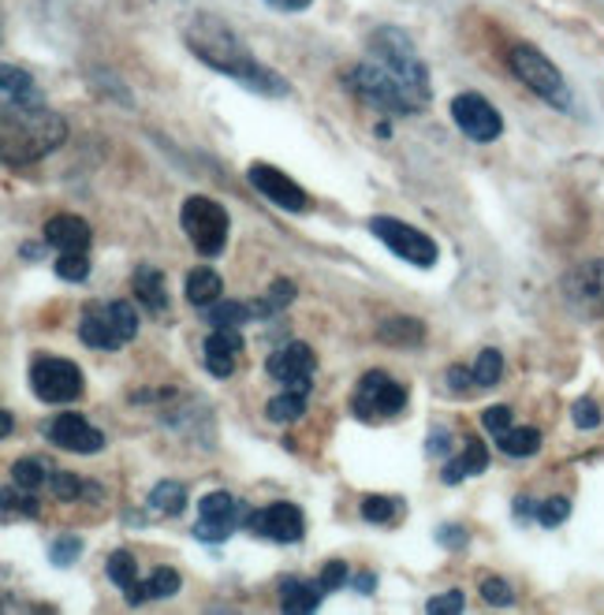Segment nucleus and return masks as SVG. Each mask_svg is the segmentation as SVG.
<instances>
[{"mask_svg":"<svg viewBox=\"0 0 604 615\" xmlns=\"http://www.w3.org/2000/svg\"><path fill=\"white\" fill-rule=\"evenodd\" d=\"M68 142V123L45 105L37 82L23 68L0 71V154L8 168H23L49 157Z\"/></svg>","mask_w":604,"mask_h":615,"instance_id":"obj_1","label":"nucleus"},{"mask_svg":"<svg viewBox=\"0 0 604 615\" xmlns=\"http://www.w3.org/2000/svg\"><path fill=\"white\" fill-rule=\"evenodd\" d=\"M183 42H187V49L205 64V68L228 75L232 82L261 93V98H288L291 93L284 75H277L272 68H266V64H258V56L247 49V42H243V37L235 34L221 15L198 12L191 23H187Z\"/></svg>","mask_w":604,"mask_h":615,"instance_id":"obj_2","label":"nucleus"},{"mask_svg":"<svg viewBox=\"0 0 604 615\" xmlns=\"http://www.w3.org/2000/svg\"><path fill=\"white\" fill-rule=\"evenodd\" d=\"M366 49H370L373 60H381L384 68H389L395 79L411 90L414 105L418 109L429 105V98H433L429 68H426V60L418 56V49H414V42L400 31V26H377V31L370 34V42H366Z\"/></svg>","mask_w":604,"mask_h":615,"instance_id":"obj_3","label":"nucleus"},{"mask_svg":"<svg viewBox=\"0 0 604 615\" xmlns=\"http://www.w3.org/2000/svg\"><path fill=\"white\" fill-rule=\"evenodd\" d=\"M344 82L362 105L384 112V116H414V112H422L418 105H414L411 90L403 87L381 60H373V56H366L362 64H355Z\"/></svg>","mask_w":604,"mask_h":615,"instance_id":"obj_4","label":"nucleus"},{"mask_svg":"<svg viewBox=\"0 0 604 615\" xmlns=\"http://www.w3.org/2000/svg\"><path fill=\"white\" fill-rule=\"evenodd\" d=\"M138 336V314L131 302H90L79 317V339L93 351H120Z\"/></svg>","mask_w":604,"mask_h":615,"instance_id":"obj_5","label":"nucleus"},{"mask_svg":"<svg viewBox=\"0 0 604 615\" xmlns=\"http://www.w3.org/2000/svg\"><path fill=\"white\" fill-rule=\"evenodd\" d=\"M507 64H512L515 79L523 82L526 90H534L537 98L545 101V105H552L560 112L574 109L568 79H563V71L556 68V64L541 49H534V45H515L512 56H507Z\"/></svg>","mask_w":604,"mask_h":615,"instance_id":"obj_6","label":"nucleus"},{"mask_svg":"<svg viewBox=\"0 0 604 615\" xmlns=\"http://www.w3.org/2000/svg\"><path fill=\"white\" fill-rule=\"evenodd\" d=\"M179 224H183V232H187V243H191L202 258H221L224 246H228L232 216L216 198L191 194L183 202V210H179Z\"/></svg>","mask_w":604,"mask_h":615,"instance_id":"obj_7","label":"nucleus"},{"mask_svg":"<svg viewBox=\"0 0 604 615\" xmlns=\"http://www.w3.org/2000/svg\"><path fill=\"white\" fill-rule=\"evenodd\" d=\"M351 411L358 422H389L407 411V388L395 381L392 373H384V369H370L355 388Z\"/></svg>","mask_w":604,"mask_h":615,"instance_id":"obj_8","label":"nucleus"},{"mask_svg":"<svg viewBox=\"0 0 604 615\" xmlns=\"http://www.w3.org/2000/svg\"><path fill=\"white\" fill-rule=\"evenodd\" d=\"M560 299L579 321H604V258L571 265L560 280Z\"/></svg>","mask_w":604,"mask_h":615,"instance_id":"obj_9","label":"nucleus"},{"mask_svg":"<svg viewBox=\"0 0 604 615\" xmlns=\"http://www.w3.org/2000/svg\"><path fill=\"white\" fill-rule=\"evenodd\" d=\"M31 392L42 403H56V406L75 403L87 392V377H82V369L68 362V358L42 355L31 362Z\"/></svg>","mask_w":604,"mask_h":615,"instance_id":"obj_10","label":"nucleus"},{"mask_svg":"<svg viewBox=\"0 0 604 615\" xmlns=\"http://www.w3.org/2000/svg\"><path fill=\"white\" fill-rule=\"evenodd\" d=\"M370 232L389 246L400 261H411V265H418V269H433V265L440 261V246L407 221H395V216H373Z\"/></svg>","mask_w":604,"mask_h":615,"instance_id":"obj_11","label":"nucleus"},{"mask_svg":"<svg viewBox=\"0 0 604 615\" xmlns=\"http://www.w3.org/2000/svg\"><path fill=\"white\" fill-rule=\"evenodd\" d=\"M250 511L243 507V500H235L232 492L216 489V492H205L202 500H198V523H194V537L198 541H228L235 534V526L247 523Z\"/></svg>","mask_w":604,"mask_h":615,"instance_id":"obj_12","label":"nucleus"},{"mask_svg":"<svg viewBox=\"0 0 604 615\" xmlns=\"http://www.w3.org/2000/svg\"><path fill=\"white\" fill-rule=\"evenodd\" d=\"M247 526L254 537H266V541H277V545H295L302 541V534H306V515H302L295 504L280 500V504L250 511Z\"/></svg>","mask_w":604,"mask_h":615,"instance_id":"obj_13","label":"nucleus"},{"mask_svg":"<svg viewBox=\"0 0 604 615\" xmlns=\"http://www.w3.org/2000/svg\"><path fill=\"white\" fill-rule=\"evenodd\" d=\"M451 120H456V127L470 142H478V146H485V142H496L500 131H504V120H500V112L489 105L481 93H459V98L451 101Z\"/></svg>","mask_w":604,"mask_h":615,"instance_id":"obj_14","label":"nucleus"},{"mask_svg":"<svg viewBox=\"0 0 604 615\" xmlns=\"http://www.w3.org/2000/svg\"><path fill=\"white\" fill-rule=\"evenodd\" d=\"M314 369H317V358L310 351V344H302V339H291V344L277 347L266 362V373L272 381H280L284 388H291V392H306V395H310V388H314L310 384Z\"/></svg>","mask_w":604,"mask_h":615,"instance_id":"obj_15","label":"nucleus"},{"mask_svg":"<svg viewBox=\"0 0 604 615\" xmlns=\"http://www.w3.org/2000/svg\"><path fill=\"white\" fill-rule=\"evenodd\" d=\"M247 176H250V187L258 194H266L277 210H288V213H306V205H310V198L306 191L291 179L288 172H280V168H272L266 165V160H254V165L247 168Z\"/></svg>","mask_w":604,"mask_h":615,"instance_id":"obj_16","label":"nucleus"},{"mask_svg":"<svg viewBox=\"0 0 604 615\" xmlns=\"http://www.w3.org/2000/svg\"><path fill=\"white\" fill-rule=\"evenodd\" d=\"M45 437H49L56 448L64 451H75V456H93V451L105 448V433L98 429V425H90L82 414H56V418L45 425Z\"/></svg>","mask_w":604,"mask_h":615,"instance_id":"obj_17","label":"nucleus"},{"mask_svg":"<svg viewBox=\"0 0 604 615\" xmlns=\"http://www.w3.org/2000/svg\"><path fill=\"white\" fill-rule=\"evenodd\" d=\"M239 351H243L239 328H213L202 344V362L213 377H232L235 362H239Z\"/></svg>","mask_w":604,"mask_h":615,"instance_id":"obj_18","label":"nucleus"},{"mask_svg":"<svg viewBox=\"0 0 604 615\" xmlns=\"http://www.w3.org/2000/svg\"><path fill=\"white\" fill-rule=\"evenodd\" d=\"M45 243H49L53 250H60V254H82V250H90L93 232H90V224L82 221V216L60 213V216H53V221L45 224Z\"/></svg>","mask_w":604,"mask_h":615,"instance_id":"obj_19","label":"nucleus"},{"mask_svg":"<svg viewBox=\"0 0 604 615\" xmlns=\"http://www.w3.org/2000/svg\"><path fill=\"white\" fill-rule=\"evenodd\" d=\"M481 470H489V448L481 444L474 433H467V440H462V451L456 459L445 462V470H440V478L448 481V485H459L462 478H474Z\"/></svg>","mask_w":604,"mask_h":615,"instance_id":"obj_20","label":"nucleus"},{"mask_svg":"<svg viewBox=\"0 0 604 615\" xmlns=\"http://www.w3.org/2000/svg\"><path fill=\"white\" fill-rule=\"evenodd\" d=\"M131 288H135V299L143 302L154 317L168 314V291H165V277H160V269H154V265H138L135 277H131Z\"/></svg>","mask_w":604,"mask_h":615,"instance_id":"obj_21","label":"nucleus"},{"mask_svg":"<svg viewBox=\"0 0 604 615\" xmlns=\"http://www.w3.org/2000/svg\"><path fill=\"white\" fill-rule=\"evenodd\" d=\"M321 601H325L321 579H284L280 585V608L284 612H314Z\"/></svg>","mask_w":604,"mask_h":615,"instance_id":"obj_22","label":"nucleus"},{"mask_svg":"<svg viewBox=\"0 0 604 615\" xmlns=\"http://www.w3.org/2000/svg\"><path fill=\"white\" fill-rule=\"evenodd\" d=\"M179 585H183V579H179L176 567H157L154 574H149L146 582H138L135 590L124 593L127 604H143V601H160V597H176Z\"/></svg>","mask_w":604,"mask_h":615,"instance_id":"obj_23","label":"nucleus"},{"mask_svg":"<svg viewBox=\"0 0 604 615\" xmlns=\"http://www.w3.org/2000/svg\"><path fill=\"white\" fill-rule=\"evenodd\" d=\"M224 299V280L216 277L213 269H194V272H187V302L198 310H205V306H213V302H221Z\"/></svg>","mask_w":604,"mask_h":615,"instance_id":"obj_24","label":"nucleus"},{"mask_svg":"<svg viewBox=\"0 0 604 615\" xmlns=\"http://www.w3.org/2000/svg\"><path fill=\"white\" fill-rule=\"evenodd\" d=\"M377 339L392 347H418L426 339V328H422L418 317H389L377 325Z\"/></svg>","mask_w":604,"mask_h":615,"instance_id":"obj_25","label":"nucleus"},{"mask_svg":"<svg viewBox=\"0 0 604 615\" xmlns=\"http://www.w3.org/2000/svg\"><path fill=\"white\" fill-rule=\"evenodd\" d=\"M496 448L504 451V456H512V459L537 456V448H541V433H537L534 425H512V429L496 437Z\"/></svg>","mask_w":604,"mask_h":615,"instance_id":"obj_26","label":"nucleus"},{"mask_svg":"<svg viewBox=\"0 0 604 615\" xmlns=\"http://www.w3.org/2000/svg\"><path fill=\"white\" fill-rule=\"evenodd\" d=\"M205 321H210L213 328H239V325H247V321H254V310H250V302H213V306H205L202 310Z\"/></svg>","mask_w":604,"mask_h":615,"instance_id":"obj_27","label":"nucleus"},{"mask_svg":"<svg viewBox=\"0 0 604 615\" xmlns=\"http://www.w3.org/2000/svg\"><path fill=\"white\" fill-rule=\"evenodd\" d=\"M187 507V489L179 485V481H157L154 492H149V511H157V515H183Z\"/></svg>","mask_w":604,"mask_h":615,"instance_id":"obj_28","label":"nucleus"},{"mask_svg":"<svg viewBox=\"0 0 604 615\" xmlns=\"http://www.w3.org/2000/svg\"><path fill=\"white\" fill-rule=\"evenodd\" d=\"M302 414H306V392H291V388H284L280 395H272V400L266 403V418L269 422H299Z\"/></svg>","mask_w":604,"mask_h":615,"instance_id":"obj_29","label":"nucleus"},{"mask_svg":"<svg viewBox=\"0 0 604 615\" xmlns=\"http://www.w3.org/2000/svg\"><path fill=\"white\" fill-rule=\"evenodd\" d=\"M291 299H295V283H291V280H277V283H272V288H269V295H266V299L250 302L254 321L277 317L280 310H288V306H291Z\"/></svg>","mask_w":604,"mask_h":615,"instance_id":"obj_30","label":"nucleus"},{"mask_svg":"<svg viewBox=\"0 0 604 615\" xmlns=\"http://www.w3.org/2000/svg\"><path fill=\"white\" fill-rule=\"evenodd\" d=\"M105 574H109V579L116 582L124 593H131V590L138 585V560L127 552V548H116V552H112L109 560H105Z\"/></svg>","mask_w":604,"mask_h":615,"instance_id":"obj_31","label":"nucleus"},{"mask_svg":"<svg viewBox=\"0 0 604 615\" xmlns=\"http://www.w3.org/2000/svg\"><path fill=\"white\" fill-rule=\"evenodd\" d=\"M400 515H403L400 496H366L362 500V518L373 526H392V523H400Z\"/></svg>","mask_w":604,"mask_h":615,"instance_id":"obj_32","label":"nucleus"},{"mask_svg":"<svg viewBox=\"0 0 604 615\" xmlns=\"http://www.w3.org/2000/svg\"><path fill=\"white\" fill-rule=\"evenodd\" d=\"M12 478H15V485H19V489L34 492V489L49 485V478H53V467H45L42 459H19L15 467H12Z\"/></svg>","mask_w":604,"mask_h":615,"instance_id":"obj_33","label":"nucleus"},{"mask_svg":"<svg viewBox=\"0 0 604 615\" xmlns=\"http://www.w3.org/2000/svg\"><path fill=\"white\" fill-rule=\"evenodd\" d=\"M500 373H504V355H500L496 347H485V351L478 355V362H474V384L478 388H493L500 381Z\"/></svg>","mask_w":604,"mask_h":615,"instance_id":"obj_34","label":"nucleus"},{"mask_svg":"<svg viewBox=\"0 0 604 615\" xmlns=\"http://www.w3.org/2000/svg\"><path fill=\"white\" fill-rule=\"evenodd\" d=\"M56 277L68 280V283H82L90 277V254L87 250L82 254H60V258H56Z\"/></svg>","mask_w":604,"mask_h":615,"instance_id":"obj_35","label":"nucleus"},{"mask_svg":"<svg viewBox=\"0 0 604 615\" xmlns=\"http://www.w3.org/2000/svg\"><path fill=\"white\" fill-rule=\"evenodd\" d=\"M49 489H53V496H56V500H64V504H71V500H79L90 485H87V481H82V478L68 474V470H56V467H53Z\"/></svg>","mask_w":604,"mask_h":615,"instance_id":"obj_36","label":"nucleus"},{"mask_svg":"<svg viewBox=\"0 0 604 615\" xmlns=\"http://www.w3.org/2000/svg\"><path fill=\"white\" fill-rule=\"evenodd\" d=\"M568 515H571V500L568 496H549L545 500L541 507H537V523L541 526H549V529H556L560 523H568Z\"/></svg>","mask_w":604,"mask_h":615,"instance_id":"obj_37","label":"nucleus"},{"mask_svg":"<svg viewBox=\"0 0 604 615\" xmlns=\"http://www.w3.org/2000/svg\"><path fill=\"white\" fill-rule=\"evenodd\" d=\"M79 552H82V541L75 534H64V537H56L53 541V563L56 567H68L79 560Z\"/></svg>","mask_w":604,"mask_h":615,"instance_id":"obj_38","label":"nucleus"},{"mask_svg":"<svg viewBox=\"0 0 604 615\" xmlns=\"http://www.w3.org/2000/svg\"><path fill=\"white\" fill-rule=\"evenodd\" d=\"M481 425H485L489 437H500V433L512 429V406H489L485 414H481Z\"/></svg>","mask_w":604,"mask_h":615,"instance_id":"obj_39","label":"nucleus"},{"mask_svg":"<svg viewBox=\"0 0 604 615\" xmlns=\"http://www.w3.org/2000/svg\"><path fill=\"white\" fill-rule=\"evenodd\" d=\"M481 597L489 604H496V608H507V604L515 601V593L504 579H481Z\"/></svg>","mask_w":604,"mask_h":615,"instance_id":"obj_40","label":"nucleus"},{"mask_svg":"<svg viewBox=\"0 0 604 615\" xmlns=\"http://www.w3.org/2000/svg\"><path fill=\"white\" fill-rule=\"evenodd\" d=\"M462 608H467V597H462V590H448V593H440V597H433L426 604V612H433V615H459Z\"/></svg>","mask_w":604,"mask_h":615,"instance_id":"obj_41","label":"nucleus"},{"mask_svg":"<svg viewBox=\"0 0 604 615\" xmlns=\"http://www.w3.org/2000/svg\"><path fill=\"white\" fill-rule=\"evenodd\" d=\"M571 422L579 425V429H597L601 425V406H597V400H579L574 403V411H571Z\"/></svg>","mask_w":604,"mask_h":615,"instance_id":"obj_42","label":"nucleus"},{"mask_svg":"<svg viewBox=\"0 0 604 615\" xmlns=\"http://www.w3.org/2000/svg\"><path fill=\"white\" fill-rule=\"evenodd\" d=\"M347 579H351V571H347L344 560L325 563V571H321V585H325V593H336L339 585H347Z\"/></svg>","mask_w":604,"mask_h":615,"instance_id":"obj_43","label":"nucleus"},{"mask_svg":"<svg viewBox=\"0 0 604 615\" xmlns=\"http://www.w3.org/2000/svg\"><path fill=\"white\" fill-rule=\"evenodd\" d=\"M470 381H474V369H462V366H451V369H448V388H451L456 395L474 392L478 384H470Z\"/></svg>","mask_w":604,"mask_h":615,"instance_id":"obj_44","label":"nucleus"},{"mask_svg":"<svg viewBox=\"0 0 604 615\" xmlns=\"http://www.w3.org/2000/svg\"><path fill=\"white\" fill-rule=\"evenodd\" d=\"M437 541L445 545V548H462V545L470 541V534L462 526H440L437 529Z\"/></svg>","mask_w":604,"mask_h":615,"instance_id":"obj_45","label":"nucleus"},{"mask_svg":"<svg viewBox=\"0 0 604 615\" xmlns=\"http://www.w3.org/2000/svg\"><path fill=\"white\" fill-rule=\"evenodd\" d=\"M451 451V433L440 425V429H433V437H429V456H448Z\"/></svg>","mask_w":604,"mask_h":615,"instance_id":"obj_46","label":"nucleus"},{"mask_svg":"<svg viewBox=\"0 0 604 615\" xmlns=\"http://www.w3.org/2000/svg\"><path fill=\"white\" fill-rule=\"evenodd\" d=\"M269 8H277V12H306L314 0H266Z\"/></svg>","mask_w":604,"mask_h":615,"instance_id":"obj_47","label":"nucleus"},{"mask_svg":"<svg viewBox=\"0 0 604 615\" xmlns=\"http://www.w3.org/2000/svg\"><path fill=\"white\" fill-rule=\"evenodd\" d=\"M8 504H15V496H12V489H4V507ZM23 515H37V504L31 496H23Z\"/></svg>","mask_w":604,"mask_h":615,"instance_id":"obj_48","label":"nucleus"},{"mask_svg":"<svg viewBox=\"0 0 604 615\" xmlns=\"http://www.w3.org/2000/svg\"><path fill=\"white\" fill-rule=\"evenodd\" d=\"M355 585H358V593H373V574L370 571L355 574Z\"/></svg>","mask_w":604,"mask_h":615,"instance_id":"obj_49","label":"nucleus"},{"mask_svg":"<svg viewBox=\"0 0 604 615\" xmlns=\"http://www.w3.org/2000/svg\"><path fill=\"white\" fill-rule=\"evenodd\" d=\"M0 418H4V440L15 433V422H12V411H0Z\"/></svg>","mask_w":604,"mask_h":615,"instance_id":"obj_50","label":"nucleus"}]
</instances>
